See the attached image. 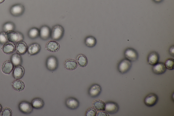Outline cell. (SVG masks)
I'll return each mask as SVG.
<instances>
[{"label": "cell", "mask_w": 174, "mask_h": 116, "mask_svg": "<svg viewBox=\"0 0 174 116\" xmlns=\"http://www.w3.org/2000/svg\"><path fill=\"white\" fill-rule=\"evenodd\" d=\"M31 104L35 109H41L45 104L44 101L39 98H35L32 100Z\"/></svg>", "instance_id": "21"}, {"label": "cell", "mask_w": 174, "mask_h": 116, "mask_svg": "<svg viewBox=\"0 0 174 116\" xmlns=\"http://www.w3.org/2000/svg\"><path fill=\"white\" fill-rule=\"evenodd\" d=\"M102 91L101 86L97 84H94L90 87L89 90V95L92 97H97L100 95Z\"/></svg>", "instance_id": "10"}, {"label": "cell", "mask_w": 174, "mask_h": 116, "mask_svg": "<svg viewBox=\"0 0 174 116\" xmlns=\"http://www.w3.org/2000/svg\"><path fill=\"white\" fill-rule=\"evenodd\" d=\"M64 32V29L62 27L59 25H56L53 28L50 35L54 40H58L62 38Z\"/></svg>", "instance_id": "3"}, {"label": "cell", "mask_w": 174, "mask_h": 116, "mask_svg": "<svg viewBox=\"0 0 174 116\" xmlns=\"http://www.w3.org/2000/svg\"><path fill=\"white\" fill-rule=\"evenodd\" d=\"M166 69L164 63H158L153 66L152 71L155 74L161 75L165 73Z\"/></svg>", "instance_id": "15"}, {"label": "cell", "mask_w": 174, "mask_h": 116, "mask_svg": "<svg viewBox=\"0 0 174 116\" xmlns=\"http://www.w3.org/2000/svg\"><path fill=\"white\" fill-rule=\"evenodd\" d=\"M47 68L50 71H54L58 67V62L57 58L54 56L49 57L47 59L46 63Z\"/></svg>", "instance_id": "7"}, {"label": "cell", "mask_w": 174, "mask_h": 116, "mask_svg": "<svg viewBox=\"0 0 174 116\" xmlns=\"http://www.w3.org/2000/svg\"><path fill=\"white\" fill-rule=\"evenodd\" d=\"M79 66L81 67H85L88 63V60L86 57L83 54L79 55L77 58Z\"/></svg>", "instance_id": "25"}, {"label": "cell", "mask_w": 174, "mask_h": 116, "mask_svg": "<svg viewBox=\"0 0 174 116\" xmlns=\"http://www.w3.org/2000/svg\"><path fill=\"white\" fill-rule=\"evenodd\" d=\"M65 104L70 109L74 110L77 109L79 106V101L75 98L70 97L67 99L65 101Z\"/></svg>", "instance_id": "13"}, {"label": "cell", "mask_w": 174, "mask_h": 116, "mask_svg": "<svg viewBox=\"0 0 174 116\" xmlns=\"http://www.w3.org/2000/svg\"><path fill=\"white\" fill-rule=\"evenodd\" d=\"M166 68L170 70L174 69V60L173 59L170 58L166 61L165 63Z\"/></svg>", "instance_id": "30"}, {"label": "cell", "mask_w": 174, "mask_h": 116, "mask_svg": "<svg viewBox=\"0 0 174 116\" xmlns=\"http://www.w3.org/2000/svg\"><path fill=\"white\" fill-rule=\"evenodd\" d=\"M51 35L50 29L46 26L42 27L39 31V35L43 39H48Z\"/></svg>", "instance_id": "22"}, {"label": "cell", "mask_w": 174, "mask_h": 116, "mask_svg": "<svg viewBox=\"0 0 174 116\" xmlns=\"http://www.w3.org/2000/svg\"><path fill=\"white\" fill-rule=\"evenodd\" d=\"M60 45L58 43L55 41H50L47 43L46 48L49 51L56 52L59 50Z\"/></svg>", "instance_id": "19"}, {"label": "cell", "mask_w": 174, "mask_h": 116, "mask_svg": "<svg viewBox=\"0 0 174 116\" xmlns=\"http://www.w3.org/2000/svg\"><path fill=\"white\" fill-rule=\"evenodd\" d=\"M97 116H108V114L106 112L100 111L98 112V114H96Z\"/></svg>", "instance_id": "34"}, {"label": "cell", "mask_w": 174, "mask_h": 116, "mask_svg": "<svg viewBox=\"0 0 174 116\" xmlns=\"http://www.w3.org/2000/svg\"><path fill=\"white\" fill-rule=\"evenodd\" d=\"M93 106L98 110L104 111L106 104L102 101L97 100L94 102Z\"/></svg>", "instance_id": "26"}, {"label": "cell", "mask_w": 174, "mask_h": 116, "mask_svg": "<svg viewBox=\"0 0 174 116\" xmlns=\"http://www.w3.org/2000/svg\"><path fill=\"white\" fill-rule=\"evenodd\" d=\"M6 35L7 39L9 42L14 43L22 41L24 39L22 34L14 30L6 32Z\"/></svg>", "instance_id": "1"}, {"label": "cell", "mask_w": 174, "mask_h": 116, "mask_svg": "<svg viewBox=\"0 0 174 116\" xmlns=\"http://www.w3.org/2000/svg\"><path fill=\"white\" fill-rule=\"evenodd\" d=\"M159 56L158 53L156 52H151L148 55V62L149 64L151 66L154 65L158 63Z\"/></svg>", "instance_id": "17"}, {"label": "cell", "mask_w": 174, "mask_h": 116, "mask_svg": "<svg viewBox=\"0 0 174 116\" xmlns=\"http://www.w3.org/2000/svg\"><path fill=\"white\" fill-rule=\"evenodd\" d=\"M106 104L104 111L108 114H114L117 113L119 110L118 104L113 101H109Z\"/></svg>", "instance_id": "8"}, {"label": "cell", "mask_w": 174, "mask_h": 116, "mask_svg": "<svg viewBox=\"0 0 174 116\" xmlns=\"http://www.w3.org/2000/svg\"><path fill=\"white\" fill-rule=\"evenodd\" d=\"M39 31L38 29L32 28L29 31L28 35L29 37L32 39H34L38 37L39 35Z\"/></svg>", "instance_id": "29"}, {"label": "cell", "mask_w": 174, "mask_h": 116, "mask_svg": "<svg viewBox=\"0 0 174 116\" xmlns=\"http://www.w3.org/2000/svg\"><path fill=\"white\" fill-rule=\"evenodd\" d=\"M41 47L38 43H34L31 44L28 48L27 51L30 55H36L40 51Z\"/></svg>", "instance_id": "18"}, {"label": "cell", "mask_w": 174, "mask_h": 116, "mask_svg": "<svg viewBox=\"0 0 174 116\" xmlns=\"http://www.w3.org/2000/svg\"><path fill=\"white\" fill-rule=\"evenodd\" d=\"M132 66L131 62L125 59L121 60L118 65V71L122 74L126 73L129 71Z\"/></svg>", "instance_id": "2"}, {"label": "cell", "mask_w": 174, "mask_h": 116, "mask_svg": "<svg viewBox=\"0 0 174 116\" xmlns=\"http://www.w3.org/2000/svg\"><path fill=\"white\" fill-rule=\"evenodd\" d=\"M28 46L25 42L21 41L17 43L16 50L17 53L20 55H23L27 51Z\"/></svg>", "instance_id": "14"}, {"label": "cell", "mask_w": 174, "mask_h": 116, "mask_svg": "<svg viewBox=\"0 0 174 116\" xmlns=\"http://www.w3.org/2000/svg\"><path fill=\"white\" fill-rule=\"evenodd\" d=\"M126 59L131 62L136 61L139 58V54L136 51L132 48L126 49L124 52Z\"/></svg>", "instance_id": "6"}, {"label": "cell", "mask_w": 174, "mask_h": 116, "mask_svg": "<svg viewBox=\"0 0 174 116\" xmlns=\"http://www.w3.org/2000/svg\"><path fill=\"white\" fill-rule=\"evenodd\" d=\"M14 67V65L11 61L7 60L2 64V70L4 74H9L13 70Z\"/></svg>", "instance_id": "16"}, {"label": "cell", "mask_w": 174, "mask_h": 116, "mask_svg": "<svg viewBox=\"0 0 174 116\" xmlns=\"http://www.w3.org/2000/svg\"><path fill=\"white\" fill-rule=\"evenodd\" d=\"M153 1L156 3H159L161 2L163 0H153Z\"/></svg>", "instance_id": "36"}, {"label": "cell", "mask_w": 174, "mask_h": 116, "mask_svg": "<svg viewBox=\"0 0 174 116\" xmlns=\"http://www.w3.org/2000/svg\"><path fill=\"white\" fill-rule=\"evenodd\" d=\"M169 53L170 55L172 56H174V47L172 46L170 47L169 49Z\"/></svg>", "instance_id": "35"}, {"label": "cell", "mask_w": 174, "mask_h": 116, "mask_svg": "<svg viewBox=\"0 0 174 116\" xmlns=\"http://www.w3.org/2000/svg\"><path fill=\"white\" fill-rule=\"evenodd\" d=\"M15 29V25L12 22H7L3 25V30L6 32L14 31Z\"/></svg>", "instance_id": "28"}, {"label": "cell", "mask_w": 174, "mask_h": 116, "mask_svg": "<svg viewBox=\"0 0 174 116\" xmlns=\"http://www.w3.org/2000/svg\"><path fill=\"white\" fill-rule=\"evenodd\" d=\"M85 45L89 48H92L95 46L97 43L96 39L92 37V36H89L87 37L85 39Z\"/></svg>", "instance_id": "27"}, {"label": "cell", "mask_w": 174, "mask_h": 116, "mask_svg": "<svg viewBox=\"0 0 174 116\" xmlns=\"http://www.w3.org/2000/svg\"><path fill=\"white\" fill-rule=\"evenodd\" d=\"M11 85L13 88L18 92L22 91L25 88L24 83L20 79H16L14 81Z\"/></svg>", "instance_id": "20"}, {"label": "cell", "mask_w": 174, "mask_h": 116, "mask_svg": "<svg viewBox=\"0 0 174 116\" xmlns=\"http://www.w3.org/2000/svg\"><path fill=\"white\" fill-rule=\"evenodd\" d=\"M158 97L154 93H150L145 97L144 100L145 104L148 107H152L156 104L158 102Z\"/></svg>", "instance_id": "5"}, {"label": "cell", "mask_w": 174, "mask_h": 116, "mask_svg": "<svg viewBox=\"0 0 174 116\" xmlns=\"http://www.w3.org/2000/svg\"><path fill=\"white\" fill-rule=\"evenodd\" d=\"M5 1V0H0V4L3 3Z\"/></svg>", "instance_id": "38"}, {"label": "cell", "mask_w": 174, "mask_h": 116, "mask_svg": "<svg viewBox=\"0 0 174 116\" xmlns=\"http://www.w3.org/2000/svg\"><path fill=\"white\" fill-rule=\"evenodd\" d=\"M24 6L21 4H16L12 6L10 9L11 14L14 16H18L22 14L24 12Z\"/></svg>", "instance_id": "9"}, {"label": "cell", "mask_w": 174, "mask_h": 116, "mask_svg": "<svg viewBox=\"0 0 174 116\" xmlns=\"http://www.w3.org/2000/svg\"><path fill=\"white\" fill-rule=\"evenodd\" d=\"M77 63L73 59H68L65 61L64 66L69 70H74L77 68Z\"/></svg>", "instance_id": "24"}, {"label": "cell", "mask_w": 174, "mask_h": 116, "mask_svg": "<svg viewBox=\"0 0 174 116\" xmlns=\"http://www.w3.org/2000/svg\"><path fill=\"white\" fill-rule=\"evenodd\" d=\"M16 48V45L14 43L9 41L3 44L1 49L5 53L9 55L15 52Z\"/></svg>", "instance_id": "12"}, {"label": "cell", "mask_w": 174, "mask_h": 116, "mask_svg": "<svg viewBox=\"0 0 174 116\" xmlns=\"http://www.w3.org/2000/svg\"><path fill=\"white\" fill-rule=\"evenodd\" d=\"M1 112V116H12V111L9 108L6 107L3 108Z\"/></svg>", "instance_id": "31"}, {"label": "cell", "mask_w": 174, "mask_h": 116, "mask_svg": "<svg viewBox=\"0 0 174 116\" xmlns=\"http://www.w3.org/2000/svg\"><path fill=\"white\" fill-rule=\"evenodd\" d=\"M19 108L22 113L27 114L32 113L34 108L31 104L26 101H22L19 104Z\"/></svg>", "instance_id": "4"}, {"label": "cell", "mask_w": 174, "mask_h": 116, "mask_svg": "<svg viewBox=\"0 0 174 116\" xmlns=\"http://www.w3.org/2000/svg\"><path fill=\"white\" fill-rule=\"evenodd\" d=\"M97 112L93 108H90L86 112V115L87 116H96Z\"/></svg>", "instance_id": "33"}, {"label": "cell", "mask_w": 174, "mask_h": 116, "mask_svg": "<svg viewBox=\"0 0 174 116\" xmlns=\"http://www.w3.org/2000/svg\"><path fill=\"white\" fill-rule=\"evenodd\" d=\"M2 109V105L1 104H0V113L1 112Z\"/></svg>", "instance_id": "37"}, {"label": "cell", "mask_w": 174, "mask_h": 116, "mask_svg": "<svg viewBox=\"0 0 174 116\" xmlns=\"http://www.w3.org/2000/svg\"><path fill=\"white\" fill-rule=\"evenodd\" d=\"M11 61L14 67L21 65L23 63V59L20 54L15 53L11 58Z\"/></svg>", "instance_id": "23"}, {"label": "cell", "mask_w": 174, "mask_h": 116, "mask_svg": "<svg viewBox=\"0 0 174 116\" xmlns=\"http://www.w3.org/2000/svg\"><path fill=\"white\" fill-rule=\"evenodd\" d=\"M25 73L24 67L21 65L14 67L13 72V77L16 79H20L24 77Z\"/></svg>", "instance_id": "11"}, {"label": "cell", "mask_w": 174, "mask_h": 116, "mask_svg": "<svg viewBox=\"0 0 174 116\" xmlns=\"http://www.w3.org/2000/svg\"><path fill=\"white\" fill-rule=\"evenodd\" d=\"M6 33V32L4 31L0 32V44H4L9 42L7 39Z\"/></svg>", "instance_id": "32"}]
</instances>
